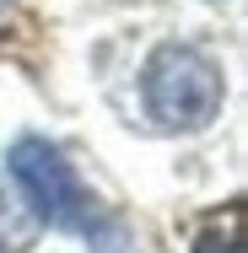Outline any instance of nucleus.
<instances>
[{
	"instance_id": "f257e3e1",
	"label": "nucleus",
	"mask_w": 248,
	"mask_h": 253,
	"mask_svg": "<svg viewBox=\"0 0 248 253\" xmlns=\"http://www.w3.org/2000/svg\"><path fill=\"white\" fill-rule=\"evenodd\" d=\"M141 97L162 129H205L221 108V70L189 43H162L141 70Z\"/></svg>"
},
{
	"instance_id": "f03ea898",
	"label": "nucleus",
	"mask_w": 248,
	"mask_h": 253,
	"mask_svg": "<svg viewBox=\"0 0 248 253\" xmlns=\"http://www.w3.org/2000/svg\"><path fill=\"white\" fill-rule=\"evenodd\" d=\"M11 178H16V189L27 194V205L38 210V221L65 226V232L87 226L92 200H87L81 178L70 172V162L54 151L49 140H38V135L16 140V146H11Z\"/></svg>"
},
{
	"instance_id": "7ed1b4c3",
	"label": "nucleus",
	"mask_w": 248,
	"mask_h": 253,
	"mask_svg": "<svg viewBox=\"0 0 248 253\" xmlns=\"http://www.w3.org/2000/svg\"><path fill=\"white\" fill-rule=\"evenodd\" d=\"M38 232H44V221L27 205V194L0 178V253H27L38 243Z\"/></svg>"
},
{
	"instance_id": "20e7f679",
	"label": "nucleus",
	"mask_w": 248,
	"mask_h": 253,
	"mask_svg": "<svg viewBox=\"0 0 248 253\" xmlns=\"http://www.w3.org/2000/svg\"><path fill=\"white\" fill-rule=\"evenodd\" d=\"M195 253H243V248H238V237H221V232H205Z\"/></svg>"
}]
</instances>
